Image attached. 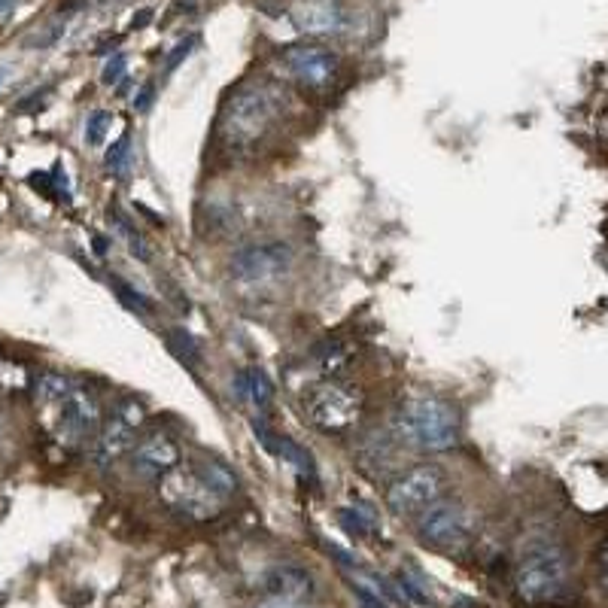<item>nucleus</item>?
<instances>
[{"instance_id":"f257e3e1","label":"nucleus","mask_w":608,"mask_h":608,"mask_svg":"<svg viewBox=\"0 0 608 608\" xmlns=\"http://www.w3.org/2000/svg\"><path fill=\"white\" fill-rule=\"evenodd\" d=\"M393 435L423 453H447L460 441V414L438 396H414L393 417Z\"/></svg>"},{"instance_id":"f03ea898","label":"nucleus","mask_w":608,"mask_h":608,"mask_svg":"<svg viewBox=\"0 0 608 608\" xmlns=\"http://www.w3.org/2000/svg\"><path fill=\"white\" fill-rule=\"evenodd\" d=\"M569 551L554 539H532L514 566V593L526 605L557 602L569 587Z\"/></svg>"},{"instance_id":"7ed1b4c3","label":"nucleus","mask_w":608,"mask_h":608,"mask_svg":"<svg viewBox=\"0 0 608 608\" xmlns=\"http://www.w3.org/2000/svg\"><path fill=\"white\" fill-rule=\"evenodd\" d=\"M280 116V98L265 83H244L238 86L219 113V134L225 146L250 149L265 140Z\"/></svg>"},{"instance_id":"20e7f679","label":"nucleus","mask_w":608,"mask_h":608,"mask_svg":"<svg viewBox=\"0 0 608 608\" xmlns=\"http://www.w3.org/2000/svg\"><path fill=\"white\" fill-rule=\"evenodd\" d=\"M43 411L49 414L46 426L52 432V438L67 447V450H80L86 444H92L104 426V411L98 396L83 387L80 380L52 405H43Z\"/></svg>"},{"instance_id":"39448f33","label":"nucleus","mask_w":608,"mask_h":608,"mask_svg":"<svg viewBox=\"0 0 608 608\" xmlns=\"http://www.w3.org/2000/svg\"><path fill=\"white\" fill-rule=\"evenodd\" d=\"M478 532V514L463 499H438L417 517V536L426 548H435L441 554H460L475 542Z\"/></svg>"},{"instance_id":"423d86ee","label":"nucleus","mask_w":608,"mask_h":608,"mask_svg":"<svg viewBox=\"0 0 608 608\" xmlns=\"http://www.w3.org/2000/svg\"><path fill=\"white\" fill-rule=\"evenodd\" d=\"M304 414L314 429L326 435H347L365 414V396L359 387L344 384V380H323L304 393Z\"/></svg>"},{"instance_id":"0eeeda50","label":"nucleus","mask_w":608,"mask_h":608,"mask_svg":"<svg viewBox=\"0 0 608 608\" xmlns=\"http://www.w3.org/2000/svg\"><path fill=\"white\" fill-rule=\"evenodd\" d=\"M159 499L189 520H213L225 508V499L204 481L195 466L186 463L168 469L159 478Z\"/></svg>"},{"instance_id":"6e6552de","label":"nucleus","mask_w":608,"mask_h":608,"mask_svg":"<svg viewBox=\"0 0 608 608\" xmlns=\"http://www.w3.org/2000/svg\"><path fill=\"white\" fill-rule=\"evenodd\" d=\"M450 478L438 463H417L387 487V508L396 517H420L429 505L447 496Z\"/></svg>"},{"instance_id":"1a4fd4ad","label":"nucleus","mask_w":608,"mask_h":608,"mask_svg":"<svg viewBox=\"0 0 608 608\" xmlns=\"http://www.w3.org/2000/svg\"><path fill=\"white\" fill-rule=\"evenodd\" d=\"M295 262V253L286 241H259L250 247H241L228 259V274L241 286H271L289 274Z\"/></svg>"},{"instance_id":"9d476101","label":"nucleus","mask_w":608,"mask_h":608,"mask_svg":"<svg viewBox=\"0 0 608 608\" xmlns=\"http://www.w3.org/2000/svg\"><path fill=\"white\" fill-rule=\"evenodd\" d=\"M143 420H146V411L137 399H119L113 414L104 420L98 438L92 441V460L101 469H107L116 460H122L125 453H131L137 429L143 426Z\"/></svg>"},{"instance_id":"9b49d317","label":"nucleus","mask_w":608,"mask_h":608,"mask_svg":"<svg viewBox=\"0 0 608 608\" xmlns=\"http://www.w3.org/2000/svg\"><path fill=\"white\" fill-rule=\"evenodd\" d=\"M283 67L292 76L295 83H301L304 89H326L335 83L338 76V55L326 46L317 43H301V46H289L283 52Z\"/></svg>"},{"instance_id":"f8f14e48","label":"nucleus","mask_w":608,"mask_h":608,"mask_svg":"<svg viewBox=\"0 0 608 608\" xmlns=\"http://www.w3.org/2000/svg\"><path fill=\"white\" fill-rule=\"evenodd\" d=\"M180 444L168 432H149L140 444L131 450V466L143 478H162L168 469L180 466Z\"/></svg>"},{"instance_id":"ddd939ff","label":"nucleus","mask_w":608,"mask_h":608,"mask_svg":"<svg viewBox=\"0 0 608 608\" xmlns=\"http://www.w3.org/2000/svg\"><path fill=\"white\" fill-rule=\"evenodd\" d=\"M262 590L274 599H289V602H304L317 593L314 572L298 563H277L262 572Z\"/></svg>"},{"instance_id":"4468645a","label":"nucleus","mask_w":608,"mask_h":608,"mask_svg":"<svg viewBox=\"0 0 608 608\" xmlns=\"http://www.w3.org/2000/svg\"><path fill=\"white\" fill-rule=\"evenodd\" d=\"M289 19L308 37H329L344 28V10L338 0H301L289 10Z\"/></svg>"},{"instance_id":"2eb2a0df","label":"nucleus","mask_w":608,"mask_h":608,"mask_svg":"<svg viewBox=\"0 0 608 608\" xmlns=\"http://www.w3.org/2000/svg\"><path fill=\"white\" fill-rule=\"evenodd\" d=\"M235 393H238L241 402H247L259 414H265L268 405H271V396H274V384H271V377L262 368H244L235 377Z\"/></svg>"},{"instance_id":"dca6fc26","label":"nucleus","mask_w":608,"mask_h":608,"mask_svg":"<svg viewBox=\"0 0 608 608\" xmlns=\"http://www.w3.org/2000/svg\"><path fill=\"white\" fill-rule=\"evenodd\" d=\"M280 460L283 463H289L301 478H308V481H314L317 478V472H314V460H311V453L308 450H301L292 438H283L280 441Z\"/></svg>"},{"instance_id":"f3484780","label":"nucleus","mask_w":608,"mask_h":608,"mask_svg":"<svg viewBox=\"0 0 608 608\" xmlns=\"http://www.w3.org/2000/svg\"><path fill=\"white\" fill-rule=\"evenodd\" d=\"M195 469L204 475V481H207L222 499H228V496H232V493L238 490V478H235L232 472H228L225 466H219V463H198Z\"/></svg>"},{"instance_id":"a211bd4d","label":"nucleus","mask_w":608,"mask_h":608,"mask_svg":"<svg viewBox=\"0 0 608 608\" xmlns=\"http://www.w3.org/2000/svg\"><path fill=\"white\" fill-rule=\"evenodd\" d=\"M113 228H116V235H119V238L128 244V253H131L134 259H140V262H149V259H152V250H149L146 238L137 232V228H131V222H128V219L113 216Z\"/></svg>"},{"instance_id":"6ab92c4d","label":"nucleus","mask_w":608,"mask_h":608,"mask_svg":"<svg viewBox=\"0 0 608 608\" xmlns=\"http://www.w3.org/2000/svg\"><path fill=\"white\" fill-rule=\"evenodd\" d=\"M353 353H356L353 344H326V347L320 350V368H323V374H326V377L341 374V371L350 365Z\"/></svg>"},{"instance_id":"aec40b11","label":"nucleus","mask_w":608,"mask_h":608,"mask_svg":"<svg viewBox=\"0 0 608 608\" xmlns=\"http://www.w3.org/2000/svg\"><path fill=\"white\" fill-rule=\"evenodd\" d=\"M338 523L350 532L353 539H368V536H374V523H371V517L362 514L359 508H341V511H338Z\"/></svg>"},{"instance_id":"412c9836","label":"nucleus","mask_w":608,"mask_h":608,"mask_svg":"<svg viewBox=\"0 0 608 608\" xmlns=\"http://www.w3.org/2000/svg\"><path fill=\"white\" fill-rule=\"evenodd\" d=\"M128 165H131V134H122L107 152V171H113V177H125Z\"/></svg>"},{"instance_id":"4be33fe9","label":"nucleus","mask_w":608,"mask_h":608,"mask_svg":"<svg viewBox=\"0 0 608 608\" xmlns=\"http://www.w3.org/2000/svg\"><path fill=\"white\" fill-rule=\"evenodd\" d=\"M113 283V289H116V295H119V301L125 304V308H131L134 314H143V317H149L152 314V304H149V298L143 295V292H137V289H131L125 280H110Z\"/></svg>"},{"instance_id":"5701e85b","label":"nucleus","mask_w":608,"mask_h":608,"mask_svg":"<svg viewBox=\"0 0 608 608\" xmlns=\"http://www.w3.org/2000/svg\"><path fill=\"white\" fill-rule=\"evenodd\" d=\"M165 338H168L171 350H174L186 365H198V347H195V341H192L183 329H171Z\"/></svg>"},{"instance_id":"b1692460","label":"nucleus","mask_w":608,"mask_h":608,"mask_svg":"<svg viewBox=\"0 0 608 608\" xmlns=\"http://www.w3.org/2000/svg\"><path fill=\"white\" fill-rule=\"evenodd\" d=\"M110 125H113V116H110L107 110L89 113V119H86V143H89V146H101Z\"/></svg>"},{"instance_id":"393cba45","label":"nucleus","mask_w":608,"mask_h":608,"mask_svg":"<svg viewBox=\"0 0 608 608\" xmlns=\"http://www.w3.org/2000/svg\"><path fill=\"white\" fill-rule=\"evenodd\" d=\"M399 590H402V596H408L411 602H417V605H429L432 599H429V590L417 581V575L414 572H402L399 575Z\"/></svg>"},{"instance_id":"a878e982","label":"nucleus","mask_w":608,"mask_h":608,"mask_svg":"<svg viewBox=\"0 0 608 608\" xmlns=\"http://www.w3.org/2000/svg\"><path fill=\"white\" fill-rule=\"evenodd\" d=\"M125 73H128V58H125L122 52H116V55L104 64L101 80H104V86H116V83L125 80Z\"/></svg>"},{"instance_id":"bb28decb","label":"nucleus","mask_w":608,"mask_h":608,"mask_svg":"<svg viewBox=\"0 0 608 608\" xmlns=\"http://www.w3.org/2000/svg\"><path fill=\"white\" fill-rule=\"evenodd\" d=\"M152 98H156V86L146 83V86L134 95V110H137V113H146V110L152 107Z\"/></svg>"},{"instance_id":"cd10ccee","label":"nucleus","mask_w":608,"mask_h":608,"mask_svg":"<svg viewBox=\"0 0 608 608\" xmlns=\"http://www.w3.org/2000/svg\"><path fill=\"white\" fill-rule=\"evenodd\" d=\"M192 46H195V37H189V40H183V43H180V46H177V49H174V52H171V58H168V64H165V70H168V73H171V70H174V67H177V64H180V61H183V58H186V55H189V52H192Z\"/></svg>"},{"instance_id":"c85d7f7f","label":"nucleus","mask_w":608,"mask_h":608,"mask_svg":"<svg viewBox=\"0 0 608 608\" xmlns=\"http://www.w3.org/2000/svg\"><path fill=\"white\" fill-rule=\"evenodd\" d=\"M596 569H599V581H602V587L608 590V539L599 545V554H596Z\"/></svg>"},{"instance_id":"c756f323","label":"nucleus","mask_w":608,"mask_h":608,"mask_svg":"<svg viewBox=\"0 0 608 608\" xmlns=\"http://www.w3.org/2000/svg\"><path fill=\"white\" fill-rule=\"evenodd\" d=\"M256 608H304V602H289V599H274V596H268V599L259 602Z\"/></svg>"},{"instance_id":"7c9ffc66","label":"nucleus","mask_w":608,"mask_h":608,"mask_svg":"<svg viewBox=\"0 0 608 608\" xmlns=\"http://www.w3.org/2000/svg\"><path fill=\"white\" fill-rule=\"evenodd\" d=\"M16 13V0H0V25Z\"/></svg>"},{"instance_id":"2f4dec72","label":"nucleus","mask_w":608,"mask_h":608,"mask_svg":"<svg viewBox=\"0 0 608 608\" xmlns=\"http://www.w3.org/2000/svg\"><path fill=\"white\" fill-rule=\"evenodd\" d=\"M149 22V10H143L140 16H134V28H143Z\"/></svg>"},{"instance_id":"473e14b6","label":"nucleus","mask_w":608,"mask_h":608,"mask_svg":"<svg viewBox=\"0 0 608 608\" xmlns=\"http://www.w3.org/2000/svg\"><path fill=\"white\" fill-rule=\"evenodd\" d=\"M4 83H7V70H0V89H4Z\"/></svg>"}]
</instances>
